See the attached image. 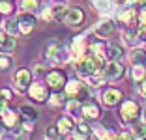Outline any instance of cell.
Returning <instances> with one entry per match:
<instances>
[{
	"label": "cell",
	"mask_w": 146,
	"mask_h": 140,
	"mask_svg": "<svg viewBox=\"0 0 146 140\" xmlns=\"http://www.w3.org/2000/svg\"><path fill=\"white\" fill-rule=\"evenodd\" d=\"M11 9H13V6L9 4L8 0H2V2H0V13L8 15V13H11Z\"/></svg>",
	"instance_id": "cell-28"
},
{
	"label": "cell",
	"mask_w": 146,
	"mask_h": 140,
	"mask_svg": "<svg viewBox=\"0 0 146 140\" xmlns=\"http://www.w3.org/2000/svg\"><path fill=\"white\" fill-rule=\"evenodd\" d=\"M4 24H6V32L11 34V36H15V32L19 30V22L17 21H6Z\"/></svg>",
	"instance_id": "cell-23"
},
{
	"label": "cell",
	"mask_w": 146,
	"mask_h": 140,
	"mask_svg": "<svg viewBox=\"0 0 146 140\" xmlns=\"http://www.w3.org/2000/svg\"><path fill=\"white\" fill-rule=\"evenodd\" d=\"M60 135H62V133H60V129L56 127V125H52V127L47 129V136H49V138H60Z\"/></svg>",
	"instance_id": "cell-29"
},
{
	"label": "cell",
	"mask_w": 146,
	"mask_h": 140,
	"mask_svg": "<svg viewBox=\"0 0 146 140\" xmlns=\"http://www.w3.org/2000/svg\"><path fill=\"white\" fill-rule=\"evenodd\" d=\"M68 9H69V8H66V4L54 6V8H52V17H54L56 21H64L66 15H68Z\"/></svg>",
	"instance_id": "cell-15"
},
{
	"label": "cell",
	"mask_w": 146,
	"mask_h": 140,
	"mask_svg": "<svg viewBox=\"0 0 146 140\" xmlns=\"http://www.w3.org/2000/svg\"><path fill=\"white\" fill-rule=\"evenodd\" d=\"M129 58H131V62H133V64H144V62H146V52L141 51V49H135V51L131 52V56H129Z\"/></svg>",
	"instance_id": "cell-16"
},
{
	"label": "cell",
	"mask_w": 146,
	"mask_h": 140,
	"mask_svg": "<svg viewBox=\"0 0 146 140\" xmlns=\"http://www.w3.org/2000/svg\"><path fill=\"white\" fill-rule=\"evenodd\" d=\"M139 34H135V32H127V34H125V43H127V45H135V43L139 41Z\"/></svg>",
	"instance_id": "cell-26"
},
{
	"label": "cell",
	"mask_w": 146,
	"mask_h": 140,
	"mask_svg": "<svg viewBox=\"0 0 146 140\" xmlns=\"http://www.w3.org/2000/svg\"><path fill=\"white\" fill-rule=\"evenodd\" d=\"M17 41H15V36H4V39H0V52H11L15 51Z\"/></svg>",
	"instance_id": "cell-11"
},
{
	"label": "cell",
	"mask_w": 146,
	"mask_h": 140,
	"mask_svg": "<svg viewBox=\"0 0 146 140\" xmlns=\"http://www.w3.org/2000/svg\"><path fill=\"white\" fill-rule=\"evenodd\" d=\"M38 8V2L36 0H23V9L25 11H34Z\"/></svg>",
	"instance_id": "cell-25"
},
{
	"label": "cell",
	"mask_w": 146,
	"mask_h": 140,
	"mask_svg": "<svg viewBox=\"0 0 146 140\" xmlns=\"http://www.w3.org/2000/svg\"><path fill=\"white\" fill-rule=\"evenodd\" d=\"M21 112H23V114H25L28 120H32V122L38 118V112H36L32 106H28V105H23V106H21Z\"/></svg>",
	"instance_id": "cell-21"
},
{
	"label": "cell",
	"mask_w": 146,
	"mask_h": 140,
	"mask_svg": "<svg viewBox=\"0 0 146 140\" xmlns=\"http://www.w3.org/2000/svg\"><path fill=\"white\" fill-rule=\"evenodd\" d=\"M9 101V92L8 90H2L0 92V116L6 112V103Z\"/></svg>",
	"instance_id": "cell-19"
},
{
	"label": "cell",
	"mask_w": 146,
	"mask_h": 140,
	"mask_svg": "<svg viewBox=\"0 0 146 140\" xmlns=\"http://www.w3.org/2000/svg\"><path fill=\"white\" fill-rule=\"evenodd\" d=\"M122 54H124V52H122L120 47H109L107 49V58L109 60H120Z\"/></svg>",
	"instance_id": "cell-18"
},
{
	"label": "cell",
	"mask_w": 146,
	"mask_h": 140,
	"mask_svg": "<svg viewBox=\"0 0 146 140\" xmlns=\"http://www.w3.org/2000/svg\"><path fill=\"white\" fill-rule=\"evenodd\" d=\"M11 65V60L8 56H0V69H8Z\"/></svg>",
	"instance_id": "cell-30"
},
{
	"label": "cell",
	"mask_w": 146,
	"mask_h": 140,
	"mask_svg": "<svg viewBox=\"0 0 146 140\" xmlns=\"http://www.w3.org/2000/svg\"><path fill=\"white\" fill-rule=\"evenodd\" d=\"M120 116L125 123H133L139 118V105L135 101H125L120 108Z\"/></svg>",
	"instance_id": "cell-2"
},
{
	"label": "cell",
	"mask_w": 146,
	"mask_h": 140,
	"mask_svg": "<svg viewBox=\"0 0 146 140\" xmlns=\"http://www.w3.org/2000/svg\"><path fill=\"white\" fill-rule=\"evenodd\" d=\"M135 17H137L135 9H129V11H125V13H122V15H120V19H122V21H125V22H131Z\"/></svg>",
	"instance_id": "cell-27"
},
{
	"label": "cell",
	"mask_w": 146,
	"mask_h": 140,
	"mask_svg": "<svg viewBox=\"0 0 146 140\" xmlns=\"http://www.w3.org/2000/svg\"><path fill=\"white\" fill-rule=\"evenodd\" d=\"M96 2V8L101 9V11H109L111 9V0H94Z\"/></svg>",
	"instance_id": "cell-24"
},
{
	"label": "cell",
	"mask_w": 146,
	"mask_h": 140,
	"mask_svg": "<svg viewBox=\"0 0 146 140\" xmlns=\"http://www.w3.org/2000/svg\"><path fill=\"white\" fill-rule=\"evenodd\" d=\"M139 38L146 39V24H141V30H139Z\"/></svg>",
	"instance_id": "cell-33"
},
{
	"label": "cell",
	"mask_w": 146,
	"mask_h": 140,
	"mask_svg": "<svg viewBox=\"0 0 146 140\" xmlns=\"http://www.w3.org/2000/svg\"><path fill=\"white\" fill-rule=\"evenodd\" d=\"M17 22H19L21 34H28V32H32V28H34L36 19L30 15V11H25V13H21V15L17 17Z\"/></svg>",
	"instance_id": "cell-6"
},
{
	"label": "cell",
	"mask_w": 146,
	"mask_h": 140,
	"mask_svg": "<svg viewBox=\"0 0 146 140\" xmlns=\"http://www.w3.org/2000/svg\"><path fill=\"white\" fill-rule=\"evenodd\" d=\"M82 88H84V86H82L79 81H71V82L66 84V93H68L69 97L79 99V97H81V93H82Z\"/></svg>",
	"instance_id": "cell-10"
},
{
	"label": "cell",
	"mask_w": 146,
	"mask_h": 140,
	"mask_svg": "<svg viewBox=\"0 0 146 140\" xmlns=\"http://www.w3.org/2000/svg\"><path fill=\"white\" fill-rule=\"evenodd\" d=\"M139 90H141L142 95H146V81H141V84H139Z\"/></svg>",
	"instance_id": "cell-34"
},
{
	"label": "cell",
	"mask_w": 146,
	"mask_h": 140,
	"mask_svg": "<svg viewBox=\"0 0 146 140\" xmlns=\"http://www.w3.org/2000/svg\"><path fill=\"white\" fill-rule=\"evenodd\" d=\"M103 75L107 77V79H111V81H114V79H120L122 75H124V65L118 62V60H111L107 64V67H105Z\"/></svg>",
	"instance_id": "cell-5"
},
{
	"label": "cell",
	"mask_w": 146,
	"mask_h": 140,
	"mask_svg": "<svg viewBox=\"0 0 146 140\" xmlns=\"http://www.w3.org/2000/svg\"><path fill=\"white\" fill-rule=\"evenodd\" d=\"M96 34L101 36V38L112 36V34H114V24H112L111 21H103V22H99L98 28H96Z\"/></svg>",
	"instance_id": "cell-12"
},
{
	"label": "cell",
	"mask_w": 146,
	"mask_h": 140,
	"mask_svg": "<svg viewBox=\"0 0 146 140\" xmlns=\"http://www.w3.org/2000/svg\"><path fill=\"white\" fill-rule=\"evenodd\" d=\"M133 135H129V133H120V138H131Z\"/></svg>",
	"instance_id": "cell-36"
},
{
	"label": "cell",
	"mask_w": 146,
	"mask_h": 140,
	"mask_svg": "<svg viewBox=\"0 0 146 140\" xmlns=\"http://www.w3.org/2000/svg\"><path fill=\"white\" fill-rule=\"evenodd\" d=\"M56 127L60 129L62 135H66V133H69L73 129V120L68 118V116H62V118H58V122H56Z\"/></svg>",
	"instance_id": "cell-14"
},
{
	"label": "cell",
	"mask_w": 146,
	"mask_h": 140,
	"mask_svg": "<svg viewBox=\"0 0 146 140\" xmlns=\"http://www.w3.org/2000/svg\"><path fill=\"white\" fill-rule=\"evenodd\" d=\"M120 99H122L120 90L109 88V90H105V92H103V103H105V105H109V106L118 105V103H120Z\"/></svg>",
	"instance_id": "cell-8"
},
{
	"label": "cell",
	"mask_w": 146,
	"mask_h": 140,
	"mask_svg": "<svg viewBox=\"0 0 146 140\" xmlns=\"http://www.w3.org/2000/svg\"><path fill=\"white\" fill-rule=\"evenodd\" d=\"M2 118H4V123L8 127H15V123H17V114H15V112L6 110L4 114H2Z\"/></svg>",
	"instance_id": "cell-17"
},
{
	"label": "cell",
	"mask_w": 146,
	"mask_h": 140,
	"mask_svg": "<svg viewBox=\"0 0 146 140\" xmlns=\"http://www.w3.org/2000/svg\"><path fill=\"white\" fill-rule=\"evenodd\" d=\"M28 95H30L34 101L43 103L45 99H47V88H45L43 84H30V88H28Z\"/></svg>",
	"instance_id": "cell-7"
},
{
	"label": "cell",
	"mask_w": 146,
	"mask_h": 140,
	"mask_svg": "<svg viewBox=\"0 0 146 140\" xmlns=\"http://www.w3.org/2000/svg\"><path fill=\"white\" fill-rule=\"evenodd\" d=\"M142 118L146 120V108H144V110H142Z\"/></svg>",
	"instance_id": "cell-37"
},
{
	"label": "cell",
	"mask_w": 146,
	"mask_h": 140,
	"mask_svg": "<svg viewBox=\"0 0 146 140\" xmlns=\"http://www.w3.org/2000/svg\"><path fill=\"white\" fill-rule=\"evenodd\" d=\"M144 75H146V69L142 67L141 64H135V69H133V79H135V81H142V79H144Z\"/></svg>",
	"instance_id": "cell-22"
},
{
	"label": "cell",
	"mask_w": 146,
	"mask_h": 140,
	"mask_svg": "<svg viewBox=\"0 0 146 140\" xmlns=\"http://www.w3.org/2000/svg\"><path fill=\"white\" fill-rule=\"evenodd\" d=\"M30 71L28 69H19L17 73H15V84H17L19 90H25L26 86H30Z\"/></svg>",
	"instance_id": "cell-9"
},
{
	"label": "cell",
	"mask_w": 146,
	"mask_h": 140,
	"mask_svg": "<svg viewBox=\"0 0 146 140\" xmlns=\"http://www.w3.org/2000/svg\"><path fill=\"white\" fill-rule=\"evenodd\" d=\"M133 136L135 138H146V123H139L133 127Z\"/></svg>",
	"instance_id": "cell-20"
},
{
	"label": "cell",
	"mask_w": 146,
	"mask_h": 140,
	"mask_svg": "<svg viewBox=\"0 0 146 140\" xmlns=\"http://www.w3.org/2000/svg\"><path fill=\"white\" fill-rule=\"evenodd\" d=\"M82 114H84V118L96 120V118H99V106L96 103H84L82 105Z\"/></svg>",
	"instance_id": "cell-13"
},
{
	"label": "cell",
	"mask_w": 146,
	"mask_h": 140,
	"mask_svg": "<svg viewBox=\"0 0 146 140\" xmlns=\"http://www.w3.org/2000/svg\"><path fill=\"white\" fill-rule=\"evenodd\" d=\"M62 101H64V97H62V95H58V93H54V95H52V103H54V105H60Z\"/></svg>",
	"instance_id": "cell-32"
},
{
	"label": "cell",
	"mask_w": 146,
	"mask_h": 140,
	"mask_svg": "<svg viewBox=\"0 0 146 140\" xmlns=\"http://www.w3.org/2000/svg\"><path fill=\"white\" fill-rule=\"evenodd\" d=\"M32 129H34V123H32V122H30V123L26 122V123H25V131H26V133H32Z\"/></svg>",
	"instance_id": "cell-35"
},
{
	"label": "cell",
	"mask_w": 146,
	"mask_h": 140,
	"mask_svg": "<svg viewBox=\"0 0 146 140\" xmlns=\"http://www.w3.org/2000/svg\"><path fill=\"white\" fill-rule=\"evenodd\" d=\"M45 81H47V84L51 86V88H54V90H60V88H64V86L68 84L66 73H64V71H60V69L49 71V73H47V77H45Z\"/></svg>",
	"instance_id": "cell-3"
},
{
	"label": "cell",
	"mask_w": 146,
	"mask_h": 140,
	"mask_svg": "<svg viewBox=\"0 0 146 140\" xmlns=\"http://www.w3.org/2000/svg\"><path fill=\"white\" fill-rule=\"evenodd\" d=\"M82 21H84V11H82V8L73 6V8L68 9V15H66V19H64V22L68 26H79Z\"/></svg>",
	"instance_id": "cell-4"
},
{
	"label": "cell",
	"mask_w": 146,
	"mask_h": 140,
	"mask_svg": "<svg viewBox=\"0 0 146 140\" xmlns=\"http://www.w3.org/2000/svg\"><path fill=\"white\" fill-rule=\"evenodd\" d=\"M79 133H81L82 136H88V135H90V129H88V125H86L84 122L79 123Z\"/></svg>",
	"instance_id": "cell-31"
},
{
	"label": "cell",
	"mask_w": 146,
	"mask_h": 140,
	"mask_svg": "<svg viewBox=\"0 0 146 140\" xmlns=\"http://www.w3.org/2000/svg\"><path fill=\"white\" fill-rule=\"evenodd\" d=\"M77 69L81 75H96V73L101 69V56L92 52V54H86V56H79L77 60Z\"/></svg>",
	"instance_id": "cell-1"
}]
</instances>
